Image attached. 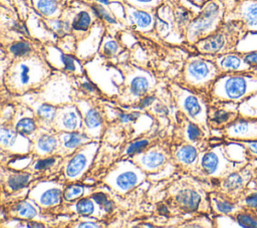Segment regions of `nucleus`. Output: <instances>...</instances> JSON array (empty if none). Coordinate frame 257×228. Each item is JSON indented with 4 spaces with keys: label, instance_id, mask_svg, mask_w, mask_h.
I'll return each mask as SVG.
<instances>
[{
    "label": "nucleus",
    "instance_id": "nucleus-1",
    "mask_svg": "<svg viewBox=\"0 0 257 228\" xmlns=\"http://www.w3.org/2000/svg\"><path fill=\"white\" fill-rule=\"evenodd\" d=\"M257 92V71H239L222 73L211 88L214 101H232L241 103Z\"/></svg>",
    "mask_w": 257,
    "mask_h": 228
},
{
    "label": "nucleus",
    "instance_id": "nucleus-2",
    "mask_svg": "<svg viewBox=\"0 0 257 228\" xmlns=\"http://www.w3.org/2000/svg\"><path fill=\"white\" fill-rule=\"evenodd\" d=\"M247 30L240 21H224L212 34L196 42L198 50L206 55L214 56L236 51Z\"/></svg>",
    "mask_w": 257,
    "mask_h": 228
},
{
    "label": "nucleus",
    "instance_id": "nucleus-3",
    "mask_svg": "<svg viewBox=\"0 0 257 228\" xmlns=\"http://www.w3.org/2000/svg\"><path fill=\"white\" fill-rule=\"evenodd\" d=\"M231 7L224 0H208L200 14L189 25V39L194 42L207 37L216 31L225 21Z\"/></svg>",
    "mask_w": 257,
    "mask_h": 228
},
{
    "label": "nucleus",
    "instance_id": "nucleus-4",
    "mask_svg": "<svg viewBox=\"0 0 257 228\" xmlns=\"http://www.w3.org/2000/svg\"><path fill=\"white\" fill-rule=\"evenodd\" d=\"M249 162L246 158L235 160L229 158L225 146H218L203 154L200 165L203 172L212 178L213 182L241 168Z\"/></svg>",
    "mask_w": 257,
    "mask_h": 228
},
{
    "label": "nucleus",
    "instance_id": "nucleus-5",
    "mask_svg": "<svg viewBox=\"0 0 257 228\" xmlns=\"http://www.w3.org/2000/svg\"><path fill=\"white\" fill-rule=\"evenodd\" d=\"M256 173V162L249 161L241 168L229 173L228 175L214 181L217 191L227 196L239 200L247 188L253 183Z\"/></svg>",
    "mask_w": 257,
    "mask_h": 228
},
{
    "label": "nucleus",
    "instance_id": "nucleus-6",
    "mask_svg": "<svg viewBox=\"0 0 257 228\" xmlns=\"http://www.w3.org/2000/svg\"><path fill=\"white\" fill-rule=\"evenodd\" d=\"M221 74L213 59L195 58L187 67V76L193 84L209 85L211 88Z\"/></svg>",
    "mask_w": 257,
    "mask_h": 228
},
{
    "label": "nucleus",
    "instance_id": "nucleus-7",
    "mask_svg": "<svg viewBox=\"0 0 257 228\" xmlns=\"http://www.w3.org/2000/svg\"><path fill=\"white\" fill-rule=\"evenodd\" d=\"M240 21L247 32H257V0H236L225 21Z\"/></svg>",
    "mask_w": 257,
    "mask_h": 228
},
{
    "label": "nucleus",
    "instance_id": "nucleus-8",
    "mask_svg": "<svg viewBox=\"0 0 257 228\" xmlns=\"http://www.w3.org/2000/svg\"><path fill=\"white\" fill-rule=\"evenodd\" d=\"M229 142L257 140V118L240 116L236 121L222 130Z\"/></svg>",
    "mask_w": 257,
    "mask_h": 228
},
{
    "label": "nucleus",
    "instance_id": "nucleus-9",
    "mask_svg": "<svg viewBox=\"0 0 257 228\" xmlns=\"http://www.w3.org/2000/svg\"><path fill=\"white\" fill-rule=\"evenodd\" d=\"M217 105L209 111L208 121L212 127L224 130L240 117L239 103L232 101H215Z\"/></svg>",
    "mask_w": 257,
    "mask_h": 228
},
{
    "label": "nucleus",
    "instance_id": "nucleus-10",
    "mask_svg": "<svg viewBox=\"0 0 257 228\" xmlns=\"http://www.w3.org/2000/svg\"><path fill=\"white\" fill-rule=\"evenodd\" d=\"M221 73L252 71L254 70L243 58L239 51H232L224 54L214 55L213 58ZM256 71V70H255Z\"/></svg>",
    "mask_w": 257,
    "mask_h": 228
},
{
    "label": "nucleus",
    "instance_id": "nucleus-11",
    "mask_svg": "<svg viewBox=\"0 0 257 228\" xmlns=\"http://www.w3.org/2000/svg\"><path fill=\"white\" fill-rule=\"evenodd\" d=\"M211 201L213 210L220 216L232 217L233 215H235L237 212L244 208L240 204L239 200L233 199L217 190L213 193Z\"/></svg>",
    "mask_w": 257,
    "mask_h": 228
},
{
    "label": "nucleus",
    "instance_id": "nucleus-12",
    "mask_svg": "<svg viewBox=\"0 0 257 228\" xmlns=\"http://www.w3.org/2000/svg\"><path fill=\"white\" fill-rule=\"evenodd\" d=\"M183 106L186 112L189 115L191 119L206 125L207 123V109L205 104L195 95L189 94L185 96L183 100Z\"/></svg>",
    "mask_w": 257,
    "mask_h": 228
},
{
    "label": "nucleus",
    "instance_id": "nucleus-13",
    "mask_svg": "<svg viewBox=\"0 0 257 228\" xmlns=\"http://www.w3.org/2000/svg\"><path fill=\"white\" fill-rule=\"evenodd\" d=\"M39 71L40 68L37 64L29 61H21L16 65V80L20 85H27Z\"/></svg>",
    "mask_w": 257,
    "mask_h": 228
},
{
    "label": "nucleus",
    "instance_id": "nucleus-14",
    "mask_svg": "<svg viewBox=\"0 0 257 228\" xmlns=\"http://www.w3.org/2000/svg\"><path fill=\"white\" fill-rule=\"evenodd\" d=\"M177 202L187 210H196L201 203V195L192 189H185L180 191L176 196Z\"/></svg>",
    "mask_w": 257,
    "mask_h": 228
},
{
    "label": "nucleus",
    "instance_id": "nucleus-15",
    "mask_svg": "<svg viewBox=\"0 0 257 228\" xmlns=\"http://www.w3.org/2000/svg\"><path fill=\"white\" fill-rule=\"evenodd\" d=\"M138 181V172L133 170H123L114 177V186L118 191L125 192L135 187Z\"/></svg>",
    "mask_w": 257,
    "mask_h": 228
},
{
    "label": "nucleus",
    "instance_id": "nucleus-16",
    "mask_svg": "<svg viewBox=\"0 0 257 228\" xmlns=\"http://www.w3.org/2000/svg\"><path fill=\"white\" fill-rule=\"evenodd\" d=\"M87 164H88V159L86 154H84L83 152L76 154L66 166V170H65L66 176L68 178H76L83 172Z\"/></svg>",
    "mask_w": 257,
    "mask_h": 228
},
{
    "label": "nucleus",
    "instance_id": "nucleus-17",
    "mask_svg": "<svg viewBox=\"0 0 257 228\" xmlns=\"http://www.w3.org/2000/svg\"><path fill=\"white\" fill-rule=\"evenodd\" d=\"M231 218L242 227L257 228V211L243 208Z\"/></svg>",
    "mask_w": 257,
    "mask_h": 228
},
{
    "label": "nucleus",
    "instance_id": "nucleus-18",
    "mask_svg": "<svg viewBox=\"0 0 257 228\" xmlns=\"http://www.w3.org/2000/svg\"><path fill=\"white\" fill-rule=\"evenodd\" d=\"M60 126L66 131H74L79 126V116L78 112L72 108L61 113L59 118Z\"/></svg>",
    "mask_w": 257,
    "mask_h": 228
},
{
    "label": "nucleus",
    "instance_id": "nucleus-19",
    "mask_svg": "<svg viewBox=\"0 0 257 228\" xmlns=\"http://www.w3.org/2000/svg\"><path fill=\"white\" fill-rule=\"evenodd\" d=\"M239 202L244 208L257 211V187L254 186L253 183L240 197Z\"/></svg>",
    "mask_w": 257,
    "mask_h": 228
},
{
    "label": "nucleus",
    "instance_id": "nucleus-20",
    "mask_svg": "<svg viewBox=\"0 0 257 228\" xmlns=\"http://www.w3.org/2000/svg\"><path fill=\"white\" fill-rule=\"evenodd\" d=\"M240 116L257 118V92L239 103Z\"/></svg>",
    "mask_w": 257,
    "mask_h": 228
},
{
    "label": "nucleus",
    "instance_id": "nucleus-21",
    "mask_svg": "<svg viewBox=\"0 0 257 228\" xmlns=\"http://www.w3.org/2000/svg\"><path fill=\"white\" fill-rule=\"evenodd\" d=\"M165 161V156L161 152L152 151L142 157V165L148 170H153L160 167Z\"/></svg>",
    "mask_w": 257,
    "mask_h": 228
},
{
    "label": "nucleus",
    "instance_id": "nucleus-22",
    "mask_svg": "<svg viewBox=\"0 0 257 228\" xmlns=\"http://www.w3.org/2000/svg\"><path fill=\"white\" fill-rule=\"evenodd\" d=\"M131 16L135 24H137V26L141 29H149L153 24V17L148 12L138 9H132Z\"/></svg>",
    "mask_w": 257,
    "mask_h": 228
},
{
    "label": "nucleus",
    "instance_id": "nucleus-23",
    "mask_svg": "<svg viewBox=\"0 0 257 228\" xmlns=\"http://www.w3.org/2000/svg\"><path fill=\"white\" fill-rule=\"evenodd\" d=\"M60 190L57 188H48L43 191L39 196L40 204L44 206H51L55 205L60 200Z\"/></svg>",
    "mask_w": 257,
    "mask_h": 228
},
{
    "label": "nucleus",
    "instance_id": "nucleus-24",
    "mask_svg": "<svg viewBox=\"0 0 257 228\" xmlns=\"http://www.w3.org/2000/svg\"><path fill=\"white\" fill-rule=\"evenodd\" d=\"M232 143L242 147L244 151V158L249 161H257V140L235 141Z\"/></svg>",
    "mask_w": 257,
    "mask_h": 228
},
{
    "label": "nucleus",
    "instance_id": "nucleus-25",
    "mask_svg": "<svg viewBox=\"0 0 257 228\" xmlns=\"http://www.w3.org/2000/svg\"><path fill=\"white\" fill-rule=\"evenodd\" d=\"M35 6L45 16H53L58 9L56 0H35Z\"/></svg>",
    "mask_w": 257,
    "mask_h": 228
},
{
    "label": "nucleus",
    "instance_id": "nucleus-26",
    "mask_svg": "<svg viewBox=\"0 0 257 228\" xmlns=\"http://www.w3.org/2000/svg\"><path fill=\"white\" fill-rule=\"evenodd\" d=\"M150 87L149 79L143 75L136 76L131 82V90L136 95H142L147 92Z\"/></svg>",
    "mask_w": 257,
    "mask_h": 228
},
{
    "label": "nucleus",
    "instance_id": "nucleus-27",
    "mask_svg": "<svg viewBox=\"0 0 257 228\" xmlns=\"http://www.w3.org/2000/svg\"><path fill=\"white\" fill-rule=\"evenodd\" d=\"M90 22V14L86 11H81L74 17L72 21V28L77 31H85L89 27Z\"/></svg>",
    "mask_w": 257,
    "mask_h": 228
},
{
    "label": "nucleus",
    "instance_id": "nucleus-28",
    "mask_svg": "<svg viewBox=\"0 0 257 228\" xmlns=\"http://www.w3.org/2000/svg\"><path fill=\"white\" fill-rule=\"evenodd\" d=\"M177 158L179 161H181L185 164H191L197 158V150L195 147L190 146V145L184 146L178 151Z\"/></svg>",
    "mask_w": 257,
    "mask_h": 228
},
{
    "label": "nucleus",
    "instance_id": "nucleus-29",
    "mask_svg": "<svg viewBox=\"0 0 257 228\" xmlns=\"http://www.w3.org/2000/svg\"><path fill=\"white\" fill-rule=\"evenodd\" d=\"M56 139L49 135H43L37 141V149L42 153H50L56 148Z\"/></svg>",
    "mask_w": 257,
    "mask_h": 228
},
{
    "label": "nucleus",
    "instance_id": "nucleus-30",
    "mask_svg": "<svg viewBox=\"0 0 257 228\" xmlns=\"http://www.w3.org/2000/svg\"><path fill=\"white\" fill-rule=\"evenodd\" d=\"M30 180V175L28 174H14L9 177L7 185L11 190H18L24 187Z\"/></svg>",
    "mask_w": 257,
    "mask_h": 228
},
{
    "label": "nucleus",
    "instance_id": "nucleus-31",
    "mask_svg": "<svg viewBox=\"0 0 257 228\" xmlns=\"http://www.w3.org/2000/svg\"><path fill=\"white\" fill-rule=\"evenodd\" d=\"M15 212L17 213L18 216L24 217L27 219H30L36 216L35 208L30 203L25 201H22L15 206Z\"/></svg>",
    "mask_w": 257,
    "mask_h": 228
},
{
    "label": "nucleus",
    "instance_id": "nucleus-32",
    "mask_svg": "<svg viewBox=\"0 0 257 228\" xmlns=\"http://www.w3.org/2000/svg\"><path fill=\"white\" fill-rule=\"evenodd\" d=\"M61 139L64 147H66L67 149H73L77 147L80 143H82V141L85 140L86 137L77 133H70V134H64L61 137Z\"/></svg>",
    "mask_w": 257,
    "mask_h": 228
},
{
    "label": "nucleus",
    "instance_id": "nucleus-33",
    "mask_svg": "<svg viewBox=\"0 0 257 228\" xmlns=\"http://www.w3.org/2000/svg\"><path fill=\"white\" fill-rule=\"evenodd\" d=\"M85 125L87 129L93 130L100 126L101 124V118L97 110L95 109H88L85 113Z\"/></svg>",
    "mask_w": 257,
    "mask_h": 228
},
{
    "label": "nucleus",
    "instance_id": "nucleus-34",
    "mask_svg": "<svg viewBox=\"0 0 257 228\" xmlns=\"http://www.w3.org/2000/svg\"><path fill=\"white\" fill-rule=\"evenodd\" d=\"M16 130L22 135H29L35 130V124L31 119L24 118L16 124Z\"/></svg>",
    "mask_w": 257,
    "mask_h": 228
},
{
    "label": "nucleus",
    "instance_id": "nucleus-35",
    "mask_svg": "<svg viewBox=\"0 0 257 228\" xmlns=\"http://www.w3.org/2000/svg\"><path fill=\"white\" fill-rule=\"evenodd\" d=\"M76 211L78 214L83 215V216H88L90 214H92L94 206L91 202V200L89 199H81L77 202L76 204Z\"/></svg>",
    "mask_w": 257,
    "mask_h": 228
},
{
    "label": "nucleus",
    "instance_id": "nucleus-36",
    "mask_svg": "<svg viewBox=\"0 0 257 228\" xmlns=\"http://www.w3.org/2000/svg\"><path fill=\"white\" fill-rule=\"evenodd\" d=\"M37 115L39 116V118H41L43 121L49 122L53 119L54 115H55V108L54 106L47 104V103H43L41 104L38 109H37Z\"/></svg>",
    "mask_w": 257,
    "mask_h": 228
},
{
    "label": "nucleus",
    "instance_id": "nucleus-37",
    "mask_svg": "<svg viewBox=\"0 0 257 228\" xmlns=\"http://www.w3.org/2000/svg\"><path fill=\"white\" fill-rule=\"evenodd\" d=\"M17 138V134L11 130L8 129H1V135H0V140H1V144L5 147H10L12 145H14L15 141Z\"/></svg>",
    "mask_w": 257,
    "mask_h": 228
},
{
    "label": "nucleus",
    "instance_id": "nucleus-38",
    "mask_svg": "<svg viewBox=\"0 0 257 228\" xmlns=\"http://www.w3.org/2000/svg\"><path fill=\"white\" fill-rule=\"evenodd\" d=\"M10 51L15 55V56H24L29 53L30 51V45L25 42V41H19L10 46Z\"/></svg>",
    "mask_w": 257,
    "mask_h": 228
},
{
    "label": "nucleus",
    "instance_id": "nucleus-39",
    "mask_svg": "<svg viewBox=\"0 0 257 228\" xmlns=\"http://www.w3.org/2000/svg\"><path fill=\"white\" fill-rule=\"evenodd\" d=\"M84 192V188L80 185H72L66 188L64 191V199L67 201H72L80 197Z\"/></svg>",
    "mask_w": 257,
    "mask_h": 228
},
{
    "label": "nucleus",
    "instance_id": "nucleus-40",
    "mask_svg": "<svg viewBox=\"0 0 257 228\" xmlns=\"http://www.w3.org/2000/svg\"><path fill=\"white\" fill-rule=\"evenodd\" d=\"M91 7H92V9L94 10L95 14H96L98 17L102 18L103 20H105V21L108 22V23H115L114 17H113L110 13H108V12L106 11V9L102 6V4L96 3V4H93Z\"/></svg>",
    "mask_w": 257,
    "mask_h": 228
},
{
    "label": "nucleus",
    "instance_id": "nucleus-41",
    "mask_svg": "<svg viewBox=\"0 0 257 228\" xmlns=\"http://www.w3.org/2000/svg\"><path fill=\"white\" fill-rule=\"evenodd\" d=\"M244 58V60L254 69L257 71V49L248 50L240 52Z\"/></svg>",
    "mask_w": 257,
    "mask_h": 228
},
{
    "label": "nucleus",
    "instance_id": "nucleus-42",
    "mask_svg": "<svg viewBox=\"0 0 257 228\" xmlns=\"http://www.w3.org/2000/svg\"><path fill=\"white\" fill-rule=\"evenodd\" d=\"M187 134H188V137L189 139L192 141V142H195L197 140H199L202 136V132L200 130V128L194 124H189V127H188V130H187Z\"/></svg>",
    "mask_w": 257,
    "mask_h": 228
},
{
    "label": "nucleus",
    "instance_id": "nucleus-43",
    "mask_svg": "<svg viewBox=\"0 0 257 228\" xmlns=\"http://www.w3.org/2000/svg\"><path fill=\"white\" fill-rule=\"evenodd\" d=\"M149 144L148 140H140L137 141L135 143H133L126 150L127 154H134V153H138L141 152L143 149H145Z\"/></svg>",
    "mask_w": 257,
    "mask_h": 228
},
{
    "label": "nucleus",
    "instance_id": "nucleus-44",
    "mask_svg": "<svg viewBox=\"0 0 257 228\" xmlns=\"http://www.w3.org/2000/svg\"><path fill=\"white\" fill-rule=\"evenodd\" d=\"M118 49V45L115 41L113 40H107L104 42L103 47H102V51L104 54L106 55H112L114 54Z\"/></svg>",
    "mask_w": 257,
    "mask_h": 228
},
{
    "label": "nucleus",
    "instance_id": "nucleus-45",
    "mask_svg": "<svg viewBox=\"0 0 257 228\" xmlns=\"http://www.w3.org/2000/svg\"><path fill=\"white\" fill-rule=\"evenodd\" d=\"M130 4L140 7V8H148L153 7L158 3L159 0H126Z\"/></svg>",
    "mask_w": 257,
    "mask_h": 228
},
{
    "label": "nucleus",
    "instance_id": "nucleus-46",
    "mask_svg": "<svg viewBox=\"0 0 257 228\" xmlns=\"http://www.w3.org/2000/svg\"><path fill=\"white\" fill-rule=\"evenodd\" d=\"M61 61L66 70H69V71L75 70V61L70 55L61 54Z\"/></svg>",
    "mask_w": 257,
    "mask_h": 228
},
{
    "label": "nucleus",
    "instance_id": "nucleus-47",
    "mask_svg": "<svg viewBox=\"0 0 257 228\" xmlns=\"http://www.w3.org/2000/svg\"><path fill=\"white\" fill-rule=\"evenodd\" d=\"M54 162H55V160H54L53 158L43 159V160L38 161V162L35 164L34 168H35L36 170H43V169H47V168L51 167V166L54 164Z\"/></svg>",
    "mask_w": 257,
    "mask_h": 228
},
{
    "label": "nucleus",
    "instance_id": "nucleus-48",
    "mask_svg": "<svg viewBox=\"0 0 257 228\" xmlns=\"http://www.w3.org/2000/svg\"><path fill=\"white\" fill-rule=\"evenodd\" d=\"M97 204H99V205H101V206H103L108 200H107V198H106V196L103 194V193H95V194H93L92 195V197H91Z\"/></svg>",
    "mask_w": 257,
    "mask_h": 228
},
{
    "label": "nucleus",
    "instance_id": "nucleus-49",
    "mask_svg": "<svg viewBox=\"0 0 257 228\" xmlns=\"http://www.w3.org/2000/svg\"><path fill=\"white\" fill-rule=\"evenodd\" d=\"M139 117L138 113H125V115H120L119 116V121L121 123H127V122H131V121H134L136 120L137 118Z\"/></svg>",
    "mask_w": 257,
    "mask_h": 228
},
{
    "label": "nucleus",
    "instance_id": "nucleus-50",
    "mask_svg": "<svg viewBox=\"0 0 257 228\" xmlns=\"http://www.w3.org/2000/svg\"><path fill=\"white\" fill-rule=\"evenodd\" d=\"M154 96H146L143 100H142V102H141V105H140V107H146V106H148V105H150L153 101H154Z\"/></svg>",
    "mask_w": 257,
    "mask_h": 228
},
{
    "label": "nucleus",
    "instance_id": "nucleus-51",
    "mask_svg": "<svg viewBox=\"0 0 257 228\" xmlns=\"http://www.w3.org/2000/svg\"><path fill=\"white\" fill-rule=\"evenodd\" d=\"M78 227H98L97 224H93L92 222H83L78 225Z\"/></svg>",
    "mask_w": 257,
    "mask_h": 228
},
{
    "label": "nucleus",
    "instance_id": "nucleus-52",
    "mask_svg": "<svg viewBox=\"0 0 257 228\" xmlns=\"http://www.w3.org/2000/svg\"><path fill=\"white\" fill-rule=\"evenodd\" d=\"M82 86L84 87V88H86L87 90H89V91H92L93 89H94V87H93V85L90 83V82H84L83 84H82Z\"/></svg>",
    "mask_w": 257,
    "mask_h": 228
},
{
    "label": "nucleus",
    "instance_id": "nucleus-53",
    "mask_svg": "<svg viewBox=\"0 0 257 228\" xmlns=\"http://www.w3.org/2000/svg\"><path fill=\"white\" fill-rule=\"evenodd\" d=\"M255 162H256V173H255V177L253 179V185L257 187V161H255Z\"/></svg>",
    "mask_w": 257,
    "mask_h": 228
},
{
    "label": "nucleus",
    "instance_id": "nucleus-54",
    "mask_svg": "<svg viewBox=\"0 0 257 228\" xmlns=\"http://www.w3.org/2000/svg\"><path fill=\"white\" fill-rule=\"evenodd\" d=\"M93 1H96L97 3H100L102 5H107L108 4V0H93Z\"/></svg>",
    "mask_w": 257,
    "mask_h": 228
},
{
    "label": "nucleus",
    "instance_id": "nucleus-55",
    "mask_svg": "<svg viewBox=\"0 0 257 228\" xmlns=\"http://www.w3.org/2000/svg\"><path fill=\"white\" fill-rule=\"evenodd\" d=\"M160 212L161 213H168V210H167V208L165 206H162V208L160 209Z\"/></svg>",
    "mask_w": 257,
    "mask_h": 228
}]
</instances>
